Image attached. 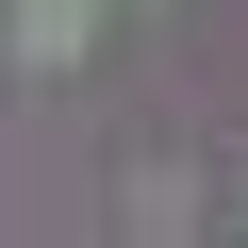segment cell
<instances>
[{
    "label": "cell",
    "mask_w": 248,
    "mask_h": 248,
    "mask_svg": "<svg viewBox=\"0 0 248 248\" xmlns=\"http://www.w3.org/2000/svg\"><path fill=\"white\" fill-rule=\"evenodd\" d=\"M83 33H99V0H17V66H83Z\"/></svg>",
    "instance_id": "6da1fadb"
},
{
    "label": "cell",
    "mask_w": 248,
    "mask_h": 248,
    "mask_svg": "<svg viewBox=\"0 0 248 248\" xmlns=\"http://www.w3.org/2000/svg\"><path fill=\"white\" fill-rule=\"evenodd\" d=\"M182 232H199V199H182V182L149 166V182H133V248H182Z\"/></svg>",
    "instance_id": "7a4b0ae2"
}]
</instances>
